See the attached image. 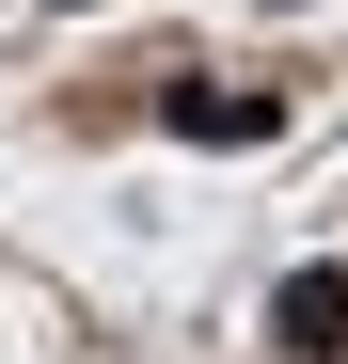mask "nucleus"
I'll use <instances>...</instances> for the list:
<instances>
[{
  "mask_svg": "<svg viewBox=\"0 0 348 364\" xmlns=\"http://www.w3.org/2000/svg\"><path fill=\"white\" fill-rule=\"evenodd\" d=\"M269 348H285V364H332V348H348V269H285V285H269Z\"/></svg>",
  "mask_w": 348,
  "mask_h": 364,
  "instance_id": "1",
  "label": "nucleus"
},
{
  "mask_svg": "<svg viewBox=\"0 0 348 364\" xmlns=\"http://www.w3.org/2000/svg\"><path fill=\"white\" fill-rule=\"evenodd\" d=\"M158 111H174V143H269L285 127V95H254V80H174Z\"/></svg>",
  "mask_w": 348,
  "mask_h": 364,
  "instance_id": "2",
  "label": "nucleus"
}]
</instances>
